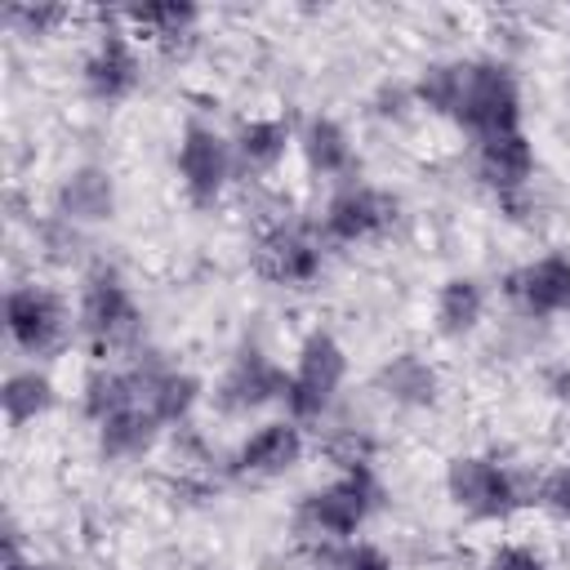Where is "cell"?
I'll use <instances>...</instances> for the list:
<instances>
[{"instance_id": "25", "label": "cell", "mask_w": 570, "mask_h": 570, "mask_svg": "<svg viewBox=\"0 0 570 570\" xmlns=\"http://www.w3.org/2000/svg\"><path fill=\"white\" fill-rule=\"evenodd\" d=\"M307 557H312V570H392V557L370 539L312 543Z\"/></svg>"}, {"instance_id": "4", "label": "cell", "mask_w": 570, "mask_h": 570, "mask_svg": "<svg viewBox=\"0 0 570 570\" xmlns=\"http://www.w3.org/2000/svg\"><path fill=\"white\" fill-rule=\"evenodd\" d=\"M76 330H80V338H85L98 356H107V352H116V347H129V343L138 338L142 312H138V303H134V294H129V285H125V276H120L116 267L98 263V267L85 276V285H80V307H76Z\"/></svg>"}, {"instance_id": "14", "label": "cell", "mask_w": 570, "mask_h": 570, "mask_svg": "<svg viewBox=\"0 0 570 570\" xmlns=\"http://www.w3.org/2000/svg\"><path fill=\"white\" fill-rule=\"evenodd\" d=\"M508 298L534 316V321H548V316H566L570 312V258L566 254H543L525 267H517L508 276Z\"/></svg>"}, {"instance_id": "7", "label": "cell", "mask_w": 570, "mask_h": 570, "mask_svg": "<svg viewBox=\"0 0 570 570\" xmlns=\"http://www.w3.org/2000/svg\"><path fill=\"white\" fill-rule=\"evenodd\" d=\"M4 330H9V343L22 356H49V352H58L67 343L71 312L49 285L22 281V285H13L4 294Z\"/></svg>"}, {"instance_id": "19", "label": "cell", "mask_w": 570, "mask_h": 570, "mask_svg": "<svg viewBox=\"0 0 570 570\" xmlns=\"http://www.w3.org/2000/svg\"><path fill=\"white\" fill-rule=\"evenodd\" d=\"M120 22L134 40H151L160 49H178L191 40L200 9L196 4H178V0H160V4H129L120 9Z\"/></svg>"}, {"instance_id": "2", "label": "cell", "mask_w": 570, "mask_h": 570, "mask_svg": "<svg viewBox=\"0 0 570 570\" xmlns=\"http://www.w3.org/2000/svg\"><path fill=\"white\" fill-rule=\"evenodd\" d=\"M374 503H379V485H374L370 463H352L330 485H321V490H312V494L298 499V508H294V534L307 548L312 543L356 539V530L365 525V517L374 512Z\"/></svg>"}, {"instance_id": "24", "label": "cell", "mask_w": 570, "mask_h": 570, "mask_svg": "<svg viewBox=\"0 0 570 570\" xmlns=\"http://www.w3.org/2000/svg\"><path fill=\"white\" fill-rule=\"evenodd\" d=\"M80 405H85V414H89V423H94V428H98L102 419H111V414H120V410L138 405V401H134V379H129V370L98 365V370L85 379Z\"/></svg>"}, {"instance_id": "16", "label": "cell", "mask_w": 570, "mask_h": 570, "mask_svg": "<svg viewBox=\"0 0 570 570\" xmlns=\"http://www.w3.org/2000/svg\"><path fill=\"white\" fill-rule=\"evenodd\" d=\"M53 214L71 227L107 223L116 214V178L102 165H76L53 191Z\"/></svg>"}, {"instance_id": "3", "label": "cell", "mask_w": 570, "mask_h": 570, "mask_svg": "<svg viewBox=\"0 0 570 570\" xmlns=\"http://www.w3.org/2000/svg\"><path fill=\"white\" fill-rule=\"evenodd\" d=\"M539 481H521L512 468L485 454H454L445 463V494L472 521H503L517 508L534 503Z\"/></svg>"}, {"instance_id": "17", "label": "cell", "mask_w": 570, "mask_h": 570, "mask_svg": "<svg viewBox=\"0 0 570 570\" xmlns=\"http://www.w3.org/2000/svg\"><path fill=\"white\" fill-rule=\"evenodd\" d=\"M374 392H379L387 405H396V410H428V405H436V396H441V374H436V365H432L428 356H419V352H396V356H387V361L379 365Z\"/></svg>"}, {"instance_id": "20", "label": "cell", "mask_w": 570, "mask_h": 570, "mask_svg": "<svg viewBox=\"0 0 570 570\" xmlns=\"http://www.w3.org/2000/svg\"><path fill=\"white\" fill-rule=\"evenodd\" d=\"M289 142H294L289 120H281V116H249V120H240V129L232 138L236 169H245V174H272L285 160Z\"/></svg>"}, {"instance_id": "28", "label": "cell", "mask_w": 570, "mask_h": 570, "mask_svg": "<svg viewBox=\"0 0 570 570\" xmlns=\"http://www.w3.org/2000/svg\"><path fill=\"white\" fill-rule=\"evenodd\" d=\"M485 570H548V561L525 543H503V548H494Z\"/></svg>"}, {"instance_id": "21", "label": "cell", "mask_w": 570, "mask_h": 570, "mask_svg": "<svg viewBox=\"0 0 570 570\" xmlns=\"http://www.w3.org/2000/svg\"><path fill=\"white\" fill-rule=\"evenodd\" d=\"M53 401H58L53 379H49L45 370H36V365H27V370H9L4 383H0V410H4V423H9V428H27V423H36L40 414L53 410Z\"/></svg>"}, {"instance_id": "6", "label": "cell", "mask_w": 570, "mask_h": 570, "mask_svg": "<svg viewBox=\"0 0 570 570\" xmlns=\"http://www.w3.org/2000/svg\"><path fill=\"white\" fill-rule=\"evenodd\" d=\"M174 165H178V183H183L187 200H191L196 209H209V205H218V196H223L227 183H232L236 151H232V138H223L214 125L187 120L183 134H178Z\"/></svg>"}, {"instance_id": "13", "label": "cell", "mask_w": 570, "mask_h": 570, "mask_svg": "<svg viewBox=\"0 0 570 570\" xmlns=\"http://www.w3.org/2000/svg\"><path fill=\"white\" fill-rule=\"evenodd\" d=\"M307 441H303V423L294 419H272L263 428H254L236 454H232V472L245 476V481H272V476H285L298 459H303Z\"/></svg>"}, {"instance_id": "26", "label": "cell", "mask_w": 570, "mask_h": 570, "mask_svg": "<svg viewBox=\"0 0 570 570\" xmlns=\"http://www.w3.org/2000/svg\"><path fill=\"white\" fill-rule=\"evenodd\" d=\"M534 503H539L548 517L570 521V463H557L552 472L539 476V485H534Z\"/></svg>"}, {"instance_id": "22", "label": "cell", "mask_w": 570, "mask_h": 570, "mask_svg": "<svg viewBox=\"0 0 570 570\" xmlns=\"http://www.w3.org/2000/svg\"><path fill=\"white\" fill-rule=\"evenodd\" d=\"M436 330L445 338H468L485 316V289L476 276H450L436 289Z\"/></svg>"}, {"instance_id": "27", "label": "cell", "mask_w": 570, "mask_h": 570, "mask_svg": "<svg viewBox=\"0 0 570 570\" xmlns=\"http://www.w3.org/2000/svg\"><path fill=\"white\" fill-rule=\"evenodd\" d=\"M9 22L22 27V36H49L58 22H67V9H40V4H13Z\"/></svg>"}, {"instance_id": "23", "label": "cell", "mask_w": 570, "mask_h": 570, "mask_svg": "<svg viewBox=\"0 0 570 570\" xmlns=\"http://www.w3.org/2000/svg\"><path fill=\"white\" fill-rule=\"evenodd\" d=\"M156 436H160V423L142 405H129L98 423V450L107 459H142L156 445Z\"/></svg>"}, {"instance_id": "11", "label": "cell", "mask_w": 570, "mask_h": 570, "mask_svg": "<svg viewBox=\"0 0 570 570\" xmlns=\"http://www.w3.org/2000/svg\"><path fill=\"white\" fill-rule=\"evenodd\" d=\"M138 76H142V62H138L134 36L116 22H107V31H98V40H94V49L80 67L85 94L94 102H120L138 89Z\"/></svg>"}, {"instance_id": "29", "label": "cell", "mask_w": 570, "mask_h": 570, "mask_svg": "<svg viewBox=\"0 0 570 570\" xmlns=\"http://www.w3.org/2000/svg\"><path fill=\"white\" fill-rule=\"evenodd\" d=\"M410 107H419L410 85H383L379 98H374V111H379V116H392V120H401Z\"/></svg>"}, {"instance_id": "5", "label": "cell", "mask_w": 570, "mask_h": 570, "mask_svg": "<svg viewBox=\"0 0 570 570\" xmlns=\"http://www.w3.org/2000/svg\"><path fill=\"white\" fill-rule=\"evenodd\" d=\"M347 379V352L343 343L330 334V330H312L303 343H298V356H294V370H289V387H285V414L294 423H312L321 419L338 387Z\"/></svg>"}, {"instance_id": "10", "label": "cell", "mask_w": 570, "mask_h": 570, "mask_svg": "<svg viewBox=\"0 0 570 570\" xmlns=\"http://www.w3.org/2000/svg\"><path fill=\"white\" fill-rule=\"evenodd\" d=\"M285 387H289V370L276 365L272 356H263L258 347H245L218 379L214 387V405L223 414H254L272 401H285Z\"/></svg>"}, {"instance_id": "9", "label": "cell", "mask_w": 570, "mask_h": 570, "mask_svg": "<svg viewBox=\"0 0 570 570\" xmlns=\"http://www.w3.org/2000/svg\"><path fill=\"white\" fill-rule=\"evenodd\" d=\"M129 370V379H134V401L160 423V428H174V423H183L187 414H191V405L200 401V379L196 374H187V370H178V365H169V361H160L156 352H138L134 356V365H125Z\"/></svg>"}, {"instance_id": "12", "label": "cell", "mask_w": 570, "mask_h": 570, "mask_svg": "<svg viewBox=\"0 0 570 570\" xmlns=\"http://www.w3.org/2000/svg\"><path fill=\"white\" fill-rule=\"evenodd\" d=\"M321 232L303 227V223H276L263 232L258 249H254V267L258 276L276 281V285H307L321 272Z\"/></svg>"}, {"instance_id": "18", "label": "cell", "mask_w": 570, "mask_h": 570, "mask_svg": "<svg viewBox=\"0 0 570 570\" xmlns=\"http://www.w3.org/2000/svg\"><path fill=\"white\" fill-rule=\"evenodd\" d=\"M307 169L316 178H347L352 183V169H356V151H352V134L334 120V116H307L294 134Z\"/></svg>"}, {"instance_id": "8", "label": "cell", "mask_w": 570, "mask_h": 570, "mask_svg": "<svg viewBox=\"0 0 570 570\" xmlns=\"http://www.w3.org/2000/svg\"><path fill=\"white\" fill-rule=\"evenodd\" d=\"M392 223H396V200L387 191L352 178L330 196L316 232L325 245H365V240H379Z\"/></svg>"}, {"instance_id": "1", "label": "cell", "mask_w": 570, "mask_h": 570, "mask_svg": "<svg viewBox=\"0 0 570 570\" xmlns=\"http://www.w3.org/2000/svg\"><path fill=\"white\" fill-rule=\"evenodd\" d=\"M450 120L476 142L521 129V89L517 76L494 58H459V89Z\"/></svg>"}, {"instance_id": "15", "label": "cell", "mask_w": 570, "mask_h": 570, "mask_svg": "<svg viewBox=\"0 0 570 570\" xmlns=\"http://www.w3.org/2000/svg\"><path fill=\"white\" fill-rule=\"evenodd\" d=\"M476 178L499 200L521 196L530 187V178H534V147H530V138L517 129V134H499V138L476 142Z\"/></svg>"}]
</instances>
